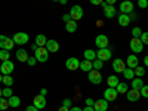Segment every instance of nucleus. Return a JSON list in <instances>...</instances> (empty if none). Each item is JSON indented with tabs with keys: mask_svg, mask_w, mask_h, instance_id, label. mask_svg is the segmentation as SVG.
I'll return each mask as SVG.
<instances>
[{
	"mask_svg": "<svg viewBox=\"0 0 148 111\" xmlns=\"http://www.w3.org/2000/svg\"><path fill=\"white\" fill-rule=\"evenodd\" d=\"M34 58L37 59V62H46L49 59V52L47 49L43 46V47H37L34 51Z\"/></svg>",
	"mask_w": 148,
	"mask_h": 111,
	"instance_id": "f257e3e1",
	"label": "nucleus"
},
{
	"mask_svg": "<svg viewBox=\"0 0 148 111\" xmlns=\"http://www.w3.org/2000/svg\"><path fill=\"white\" fill-rule=\"evenodd\" d=\"M129 46H130V49H132L133 53H141V52L144 51V43L141 42L139 37H132Z\"/></svg>",
	"mask_w": 148,
	"mask_h": 111,
	"instance_id": "f03ea898",
	"label": "nucleus"
},
{
	"mask_svg": "<svg viewBox=\"0 0 148 111\" xmlns=\"http://www.w3.org/2000/svg\"><path fill=\"white\" fill-rule=\"evenodd\" d=\"M14 70H15V65H14V62L9 59V61H3L2 62V65H0V73L3 74V76H10L12 73H14Z\"/></svg>",
	"mask_w": 148,
	"mask_h": 111,
	"instance_id": "7ed1b4c3",
	"label": "nucleus"
},
{
	"mask_svg": "<svg viewBox=\"0 0 148 111\" xmlns=\"http://www.w3.org/2000/svg\"><path fill=\"white\" fill-rule=\"evenodd\" d=\"M70 16L73 21H79L83 18V8L80 5H74L71 9H70Z\"/></svg>",
	"mask_w": 148,
	"mask_h": 111,
	"instance_id": "20e7f679",
	"label": "nucleus"
},
{
	"mask_svg": "<svg viewBox=\"0 0 148 111\" xmlns=\"http://www.w3.org/2000/svg\"><path fill=\"white\" fill-rule=\"evenodd\" d=\"M88 79L92 84H101V82H102V76H101L99 70H90L88 74Z\"/></svg>",
	"mask_w": 148,
	"mask_h": 111,
	"instance_id": "39448f33",
	"label": "nucleus"
},
{
	"mask_svg": "<svg viewBox=\"0 0 148 111\" xmlns=\"http://www.w3.org/2000/svg\"><path fill=\"white\" fill-rule=\"evenodd\" d=\"M120 12L121 14H132L133 12V3H132V0H123V2L120 3Z\"/></svg>",
	"mask_w": 148,
	"mask_h": 111,
	"instance_id": "423d86ee",
	"label": "nucleus"
},
{
	"mask_svg": "<svg viewBox=\"0 0 148 111\" xmlns=\"http://www.w3.org/2000/svg\"><path fill=\"white\" fill-rule=\"evenodd\" d=\"M65 67L70 70V71H76L80 68V61L76 58V56H73V58H68L65 61Z\"/></svg>",
	"mask_w": 148,
	"mask_h": 111,
	"instance_id": "0eeeda50",
	"label": "nucleus"
},
{
	"mask_svg": "<svg viewBox=\"0 0 148 111\" xmlns=\"http://www.w3.org/2000/svg\"><path fill=\"white\" fill-rule=\"evenodd\" d=\"M28 34L27 33H15V36L12 37V40H14L16 45H27L28 42Z\"/></svg>",
	"mask_w": 148,
	"mask_h": 111,
	"instance_id": "6e6552de",
	"label": "nucleus"
},
{
	"mask_svg": "<svg viewBox=\"0 0 148 111\" xmlns=\"http://www.w3.org/2000/svg\"><path fill=\"white\" fill-rule=\"evenodd\" d=\"M117 95H119V92L116 90V88H107V89L104 90V99H107L108 102L116 101Z\"/></svg>",
	"mask_w": 148,
	"mask_h": 111,
	"instance_id": "1a4fd4ad",
	"label": "nucleus"
},
{
	"mask_svg": "<svg viewBox=\"0 0 148 111\" xmlns=\"http://www.w3.org/2000/svg\"><path fill=\"white\" fill-rule=\"evenodd\" d=\"M95 45L99 49H104V47H108L110 40H108V37L105 34H99V36H96V39H95Z\"/></svg>",
	"mask_w": 148,
	"mask_h": 111,
	"instance_id": "9d476101",
	"label": "nucleus"
},
{
	"mask_svg": "<svg viewBox=\"0 0 148 111\" xmlns=\"http://www.w3.org/2000/svg\"><path fill=\"white\" fill-rule=\"evenodd\" d=\"M46 98L43 96V95H37V96H34V99H33V105L36 107V108H39V110H43L45 107H46Z\"/></svg>",
	"mask_w": 148,
	"mask_h": 111,
	"instance_id": "9b49d317",
	"label": "nucleus"
},
{
	"mask_svg": "<svg viewBox=\"0 0 148 111\" xmlns=\"http://www.w3.org/2000/svg\"><path fill=\"white\" fill-rule=\"evenodd\" d=\"M45 47L47 49V52H49V53H55V52L59 51V43H58L56 40L51 39V40H47V42H46V46H45Z\"/></svg>",
	"mask_w": 148,
	"mask_h": 111,
	"instance_id": "f8f14e48",
	"label": "nucleus"
},
{
	"mask_svg": "<svg viewBox=\"0 0 148 111\" xmlns=\"http://www.w3.org/2000/svg\"><path fill=\"white\" fill-rule=\"evenodd\" d=\"M108 101L107 99H98V101H95V104H93V108H95V111H107L108 110Z\"/></svg>",
	"mask_w": 148,
	"mask_h": 111,
	"instance_id": "ddd939ff",
	"label": "nucleus"
},
{
	"mask_svg": "<svg viewBox=\"0 0 148 111\" xmlns=\"http://www.w3.org/2000/svg\"><path fill=\"white\" fill-rule=\"evenodd\" d=\"M96 58L101 59V61H110V58H111V51H110L108 47L99 49V51H98V53H96Z\"/></svg>",
	"mask_w": 148,
	"mask_h": 111,
	"instance_id": "4468645a",
	"label": "nucleus"
},
{
	"mask_svg": "<svg viewBox=\"0 0 148 111\" xmlns=\"http://www.w3.org/2000/svg\"><path fill=\"white\" fill-rule=\"evenodd\" d=\"M126 98H127V101H130V102H136L141 98V92L136 90V89H130V90L126 92Z\"/></svg>",
	"mask_w": 148,
	"mask_h": 111,
	"instance_id": "2eb2a0df",
	"label": "nucleus"
},
{
	"mask_svg": "<svg viewBox=\"0 0 148 111\" xmlns=\"http://www.w3.org/2000/svg\"><path fill=\"white\" fill-rule=\"evenodd\" d=\"M125 68H126L125 61H121L120 58H116V59L113 61V70H114L116 73H123V71H125Z\"/></svg>",
	"mask_w": 148,
	"mask_h": 111,
	"instance_id": "dca6fc26",
	"label": "nucleus"
},
{
	"mask_svg": "<svg viewBox=\"0 0 148 111\" xmlns=\"http://www.w3.org/2000/svg\"><path fill=\"white\" fill-rule=\"evenodd\" d=\"M126 64H127V67H129V68H136V67L139 65V59H138V56L135 55V53H132V55H129V56H127Z\"/></svg>",
	"mask_w": 148,
	"mask_h": 111,
	"instance_id": "f3484780",
	"label": "nucleus"
},
{
	"mask_svg": "<svg viewBox=\"0 0 148 111\" xmlns=\"http://www.w3.org/2000/svg\"><path fill=\"white\" fill-rule=\"evenodd\" d=\"M117 21H119V25L120 27H127L129 24H130V16L127 14H120L119 18H117Z\"/></svg>",
	"mask_w": 148,
	"mask_h": 111,
	"instance_id": "a211bd4d",
	"label": "nucleus"
},
{
	"mask_svg": "<svg viewBox=\"0 0 148 111\" xmlns=\"http://www.w3.org/2000/svg\"><path fill=\"white\" fill-rule=\"evenodd\" d=\"M116 14H117V9L114 8V6H110V5H107L105 8H104V15H105V18H114L116 16Z\"/></svg>",
	"mask_w": 148,
	"mask_h": 111,
	"instance_id": "6ab92c4d",
	"label": "nucleus"
},
{
	"mask_svg": "<svg viewBox=\"0 0 148 111\" xmlns=\"http://www.w3.org/2000/svg\"><path fill=\"white\" fill-rule=\"evenodd\" d=\"M28 52L25 51V49H18L16 51V59L19 61V62H27V59H28Z\"/></svg>",
	"mask_w": 148,
	"mask_h": 111,
	"instance_id": "aec40b11",
	"label": "nucleus"
},
{
	"mask_svg": "<svg viewBox=\"0 0 148 111\" xmlns=\"http://www.w3.org/2000/svg\"><path fill=\"white\" fill-rule=\"evenodd\" d=\"M80 70H83L84 73L86 71H90V70H93V64H92V61H88V59H83V61H80Z\"/></svg>",
	"mask_w": 148,
	"mask_h": 111,
	"instance_id": "412c9836",
	"label": "nucleus"
},
{
	"mask_svg": "<svg viewBox=\"0 0 148 111\" xmlns=\"http://www.w3.org/2000/svg\"><path fill=\"white\" fill-rule=\"evenodd\" d=\"M8 99H9V105L12 108H18L21 105V99H19V96H16V95H12L10 98H8Z\"/></svg>",
	"mask_w": 148,
	"mask_h": 111,
	"instance_id": "4be33fe9",
	"label": "nucleus"
},
{
	"mask_svg": "<svg viewBox=\"0 0 148 111\" xmlns=\"http://www.w3.org/2000/svg\"><path fill=\"white\" fill-rule=\"evenodd\" d=\"M65 30L68 31V33H76L77 31V21H68V22H65Z\"/></svg>",
	"mask_w": 148,
	"mask_h": 111,
	"instance_id": "5701e85b",
	"label": "nucleus"
},
{
	"mask_svg": "<svg viewBox=\"0 0 148 111\" xmlns=\"http://www.w3.org/2000/svg\"><path fill=\"white\" fill-rule=\"evenodd\" d=\"M121 74H123V77H125L126 80H133V79H135V71H133V68L126 67L125 71H123Z\"/></svg>",
	"mask_w": 148,
	"mask_h": 111,
	"instance_id": "b1692460",
	"label": "nucleus"
},
{
	"mask_svg": "<svg viewBox=\"0 0 148 111\" xmlns=\"http://www.w3.org/2000/svg\"><path fill=\"white\" fill-rule=\"evenodd\" d=\"M144 86V80L141 77H135L132 80V89H136V90H141V88Z\"/></svg>",
	"mask_w": 148,
	"mask_h": 111,
	"instance_id": "393cba45",
	"label": "nucleus"
},
{
	"mask_svg": "<svg viewBox=\"0 0 148 111\" xmlns=\"http://www.w3.org/2000/svg\"><path fill=\"white\" fill-rule=\"evenodd\" d=\"M120 83V80H119V77L117 76H108V79H107V84H108V88H116V86Z\"/></svg>",
	"mask_w": 148,
	"mask_h": 111,
	"instance_id": "a878e982",
	"label": "nucleus"
},
{
	"mask_svg": "<svg viewBox=\"0 0 148 111\" xmlns=\"http://www.w3.org/2000/svg\"><path fill=\"white\" fill-rule=\"evenodd\" d=\"M46 42H47V39H46V36H45V34H39V36H36V45L39 46V47L46 46Z\"/></svg>",
	"mask_w": 148,
	"mask_h": 111,
	"instance_id": "bb28decb",
	"label": "nucleus"
},
{
	"mask_svg": "<svg viewBox=\"0 0 148 111\" xmlns=\"http://www.w3.org/2000/svg\"><path fill=\"white\" fill-rule=\"evenodd\" d=\"M83 55H84V59H88V61H95L96 59V52L92 51V49H86Z\"/></svg>",
	"mask_w": 148,
	"mask_h": 111,
	"instance_id": "cd10ccee",
	"label": "nucleus"
},
{
	"mask_svg": "<svg viewBox=\"0 0 148 111\" xmlns=\"http://www.w3.org/2000/svg\"><path fill=\"white\" fill-rule=\"evenodd\" d=\"M116 90H117L119 93H126V92L129 90V86H127L125 82H120V83L116 86Z\"/></svg>",
	"mask_w": 148,
	"mask_h": 111,
	"instance_id": "c85d7f7f",
	"label": "nucleus"
},
{
	"mask_svg": "<svg viewBox=\"0 0 148 111\" xmlns=\"http://www.w3.org/2000/svg\"><path fill=\"white\" fill-rule=\"evenodd\" d=\"M10 105H9V99H6L5 96H2L0 98V111H5V110H8Z\"/></svg>",
	"mask_w": 148,
	"mask_h": 111,
	"instance_id": "c756f323",
	"label": "nucleus"
},
{
	"mask_svg": "<svg viewBox=\"0 0 148 111\" xmlns=\"http://www.w3.org/2000/svg\"><path fill=\"white\" fill-rule=\"evenodd\" d=\"M10 55H9V51H6V49H0V59H2V62L3 61H9Z\"/></svg>",
	"mask_w": 148,
	"mask_h": 111,
	"instance_id": "7c9ffc66",
	"label": "nucleus"
},
{
	"mask_svg": "<svg viewBox=\"0 0 148 111\" xmlns=\"http://www.w3.org/2000/svg\"><path fill=\"white\" fill-rule=\"evenodd\" d=\"M6 88H10L12 84H14V79H12L10 76H3V82H2Z\"/></svg>",
	"mask_w": 148,
	"mask_h": 111,
	"instance_id": "2f4dec72",
	"label": "nucleus"
},
{
	"mask_svg": "<svg viewBox=\"0 0 148 111\" xmlns=\"http://www.w3.org/2000/svg\"><path fill=\"white\" fill-rule=\"evenodd\" d=\"M133 71H135V76H136V77H142L144 76V74H145V68L144 67H136V68H133Z\"/></svg>",
	"mask_w": 148,
	"mask_h": 111,
	"instance_id": "473e14b6",
	"label": "nucleus"
},
{
	"mask_svg": "<svg viewBox=\"0 0 148 111\" xmlns=\"http://www.w3.org/2000/svg\"><path fill=\"white\" fill-rule=\"evenodd\" d=\"M92 64H93V70H101L102 68V65H104V61H101V59H95V61H92Z\"/></svg>",
	"mask_w": 148,
	"mask_h": 111,
	"instance_id": "72a5a7b5",
	"label": "nucleus"
},
{
	"mask_svg": "<svg viewBox=\"0 0 148 111\" xmlns=\"http://www.w3.org/2000/svg\"><path fill=\"white\" fill-rule=\"evenodd\" d=\"M141 34H142V30H141L139 27H133V30H132V37H141Z\"/></svg>",
	"mask_w": 148,
	"mask_h": 111,
	"instance_id": "f704fd0d",
	"label": "nucleus"
},
{
	"mask_svg": "<svg viewBox=\"0 0 148 111\" xmlns=\"http://www.w3.org/2000/svg\"><path fill=\"white\" fill-rule=\"evenodd\" d=\"M141 96H144V98H148V84H144L142 88H141Z\"/></svg>",
	"mask_w": 148,
	"mask_h": 111,
	"instance_id": "c9c22d12",
	"label": "nucleus"
},
{
	"mask_svg": "<svg viewBox=\"0 0 148 111\" xmlns=\"http://www.w3.org/2000/svg\"><path fill=\"white\" fill-rule=\"evenodd\" d=\"M12 95H14V93H12V89H10V88H5V89H3V96H5V98H10Z\"/></svg>",
	"mask_w": 148,
	"mask_h": 111,
	"instance_id": "e433bc0d",
	"label": "nucleus"
},
{
	"mask_svg": "<svg viewBox=\"0 0 148 111\" xmlns=\"http://www.w3.org/2000/svg\"><path fill=\"white\" fill-rule=\"evenodd\" d=\"M139 39H141V42H142L144 45H148V33H144V31H142V34H141Z\"/></svg>",
	"mask_w": 148,
	"mask_h": 111,
	"instance_id": "4c0bfd02",
	"label": "nucleus"
},
{
	"mask_svg": "<svg viewBox=\"0 0 148 111\" xmlns=\"http://www.w3.org/2000/svg\"><path fill=\"white\" fill-rule=\"evenodd\" d=\"M8 40V36H3V34H0V49H3L5 47V43Z\"/></svg>",
	"mask_w": 148,
	"mask_h": 111,
	"instance_id": "58836bf2",
	"label": "nucleus"
},
{
	"mask_svg": "<svg viewBox=\"0 0 148 111\" xmlns=\"http://www.w3.org/2000/svg\"><path fill=\"white\" fill-rule=\"evenodd\" d=\"M27 64H28L30 67H34V65L37 64V59H36L34 56H30V58L27 59Z\"/></svg>",
	"mask_w": 148,
	"mask_h": 111,
	"instance_id": "ea45409f",
	"label": "nucleus"
},
{
	"mask_svg": "<svg viewBox=\"0 0 148 111\" xmlns=\"http://www.w3.org/2000/svg\"><path fill=\"white\" fill-rule=\"evenodd\" d=\"M138 6H139L141 9L148 8V0H138Z\"/></svg>",
	"mask_w": 148,
	"mask_h": 111,
	"instance_id": "a19ab883",
	"label": "nucleus"
},
{
	"mask_svg": "<svg viewBox=\"0 0 148 111\" xmlns=\"http://www.w3.org/2000/svg\"><path fill=\"white\" fill-rule=\"evenodd\" d=\"M89 2H90L92 5H95V6H101V3L104 2V0H89Z\"/></svg>",
	"mask_w": 148,
	"mask_h": 111,
	"instance_id": "79ce46f5",
	"label": "nucleus"
},
{
	"mask_svg": "<svg viewBox=\"0 0 148 111\" xmlns=\"http://www.w3.org/2000/svg\"><path fill=\"white\" fill-rule=\"evenodd\" d=\"M62 105H64V107H67V108H71V99H64Z\"/></svg>",
	"mask_w": 148,
	"mask_h": 111,
	"instance_id": "37998d69",
	"label": "nucleus"
},
{
	"mask_svg": "<svg viewBox=\"0 0 148 111\" xmlns=\"http://www.w3.org/2000/svg\"><path fill=\"white\" fill-rule=\"evenodd\" d=\"M93 104H95V101L92 99V98H86V105H92L93 107Z\"/></svg>",
	"mask_w": 148,
	"mask_h": 111,
	"instance_id": "c03bdc74",
	"label": "nucleus"
},
{
	"mask_svg": "<svg viewBox=\"0 0 148 111\" xmlns=\"http://www.w3.org/2000/svg\"><path fill=\"white\" fill-rule=\"evenodd\" d=\"M25 111H39V108H36L34 105H28V107L25 108Z\"/></svg>",
	"mask_w": 148,
	"mask_h": 111,
	"instance_id": "a18cd8bd",
	"label": "nucleus"
},
{
	"mask_svg": "<svg viewBox=\"0 0 148 111\" xmlns=\"http://www.w3.org/2000/svg\"><path fill=\"white\" fill-rule=\"evenodd\" d=\"M104 2H105L107 5H110V6H114V5H116V2H117V0H104Z\"/></svg>",
	"mask_w": 148,
	"mask_h": 111,
	"instance_id": "49530a36",
	"label": "nucleus"
},
{
	"mask_svg": "<svg viewBox=\"0 0 148 111\" xmlns=\"http://www.w3.org/2000/svg\"><path fill=\"white\" fill-rule=\"evenodd\" d=\"M62 19H64L65 22H68V21H71V16H70V14H65V15H62Z\"/></svg>",
	"mask_w": 148,
	"mask_h": 111,
	"instance_id": "de8ad7c7",
	"label": "nucleus"
},
{
	"mask_svg": "<svg viewBox=\"0 0 148 111\" xmlns=\"http://www.w3.org/2000/svg\"><path fill=\"white\" fill-rule=\"evenodd\" d=\"M83 111H95V108H93L92 105H86V107L83 108Z\"/></svg>",
	"mask_w": 148,
	"mask_h": 111,
	"instance_id": "09e8293b",
	"label": "nucleus"
},
{
	"mask_svg": "<svg viewBox=\"0 0 148 111\" xmlns=\"http://www.w3.org/2000/svg\"><path fill=\"white\" fill-rule=\"evenodd\" d=\"M70 111H83V108H80V107H71Z\"/></svg>",
	"mask_w": 148,
	"mask_h": 111,
	"instance_id": "8fccbe9b",
	"label": "nucleus"
},
{
	"mask_svg": "<svg viewBox=\"0 0 148 111\" xmlns=\"http://www.w3.org/2000/svg\"><path fill=\"white\" fill-rule=\"evenodd\" d=\"M46 93H47V89H45V88H43V89L40 90V95H43V96H46Z\"/></svg>",
	"mask_w": 148,
	"mask_h": 111,
	"instance_id": "3c124183",
	"label": "nucleus"
},
{
	"mask_svg": "<svg viewBox=\"0 0 148 111\" xmlns=\"http://www.w3.org/2000/svg\"><path fill=\"white\" fill-rule=\"evenodd\" d=\"M58 111H70V108H67V107H64V105H62V107H61Z\"/></svg>",
	"mask_w": 148,
	"mask_h": 111,
	"instance_id": "603ef678",
	"label": "nucleus"
},
{
	"mask_svg": "<svg viewBox=\"0 0 148 111\" xmlns=\"http://www.w3.org/2000/svg\"><path fill=\"white\" fill-rule=\"evenodd\" d=\"M144 64H145V67H148V55L144 56Z\"/></svg>",
	"mask_w": 148,
	"mask_h": 111,
	"instance_id": "864d4df0",
	"label": "nucleus"
},
{
	"mask_svg": "<svg viewBox=\"0 0 148 111\" xmlns=\"http://www.w3.org/2000/svg\"><path fill=\"white\" fill-rule=\"evenodd\" d=\"M37 47H39V46H37L36 43H34V45H31V49H33V51H36V49H37Z\"/></svg>",
	"mask_w": 148,
	"mask_h": 111,
	"instance_id": "5fc2aeb1",
	"label": "nucleus"
},
{
	"mask_svg": "<svg viewBox=\"0 0 148 111\" xmlns=\"http://www.w3.org/2000/svg\"><path fill=\"white\" fill-rule=\"evenodd\" d=\"M59 3L61 5H67V0H59Z\"/></svg>",
	"mask_w": 148,
	"mask_h": 111,
	"instance_id": "6e6d98bb",
	"label": "nucleus"
},
{
	"mask_svg": "<svg viewBox=\"0 0 148 111\" xmlns=\"http://www.w3.org/2000/svg\"><path fill=\"white\" fill-rule=\"evenodd\" d=\"M2 82H3V74L0 73V83H2Z\"/></svg>",
	"mask_w": 148,
	"mask_h": 111,
	"instance_id": "4d7b16f0",
	"label": "nucleus"
},
{
	"mask_svg": "<svg viewBox=\"0 0 148 111\" xmlns=\"http://www.w3.org/2000/svg\"><path fill=\"white\" fill-rule=\"evenodd\" d=\"M3 96V89H0V98Z\"/></svg>",
	"mask_w": 148,
	"mask_h": 111,
	"instance_id": "13d9d810",
	"label": "nucleus"
},
{
	"mask_svg": "<svg viewBox=\"0 0 148 111\" xmlns=\"http://www.w3.org/2000/svg\"><path fill=\"white\" fill-rule=\"evenodd\" d=\"M53 2H59V0H53Z\"/></svg>",
	"mask_w": 148,
	"mask_h": 111,
	"instance_id": "bf43d9fd",
	"label": "nucleus"
},
{
	"mask_svg": "<svg viewBox=\"0 0 148 111\" xmlns=\"http://www.w3.org/2000/svg\"><path fill=\"white\" fill-rule=\"evenodd\" d=\"M136 2H138V0H136Z\"/></svg>",
	"mask_w": 148,
	"mask_h": 111,
	"instance_id": "052dcab7",
	"label": "nucleus"
}]
</instances>
